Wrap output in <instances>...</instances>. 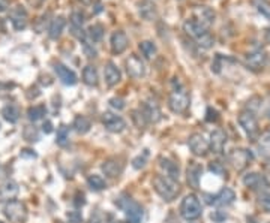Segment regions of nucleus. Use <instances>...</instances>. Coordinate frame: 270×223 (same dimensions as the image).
Here are the masks:
<instances>
[{
	"mask_svg": "<svg viewBox=\"0 0 270 223\" xmlns=\"http://www.w3.org/2000/svg\"><path fill=\"white\" fill-rule=\"evenodd\" d=\"M144 165H146V158H141V156H138V158H135V159L132 161V166H134L135 169L144 168Z\"/></svg>",
	"mask_w": 270,
	"mask_h": 223,
	"instance_id": "nucleus-45",
	"label": "nucleus"
},
{
	"mask_svg": "<svg viewBox=\"0 0 270 223\" xmlns=\"http://www.w3.org/2000/svg\"><path fill=\"white\" fill-rule=\"evenodd\" d=\"M90 223H101V220H99V216H98V214L92 216V219H90Z\"/></svg>",
	"mask_w": 270,
	"mask_h": 223,
	"instance_id": "nucleus-49",
	"label": "nucleus"
},
{
	"mask_svg": "<svg viewBox=\"0 0 270 223\" xmlns=\"http://www.w3.org/2000/svg\"><path fill=\"white\" fill-rule=\"evenodd\" d=\"M132 120H134V123L137 124V127H140V129L146 127V124L149 123L141 109H135V111H132Z\"/></svg>",
	"mask_w": 270,
	"mask_h": 223,
	"instance_id": "nucleus-38",
	"label": "nucleus"
},
{
	"mask_svg": "<svg viewBox=\"0 0 270 223\" xmlns=\"http://www.w3.org/2000/svg\"><path fill=\"white\" fill-rule=\"evenodd\" d=\"M3 214L11 223H26L27 220V207L21 201H9L3 207Z\"/></svg>",
	"mask_w": 270,
	"mask_h": 223,
	"instance_id": "nucleus-5",
	"label": "nucleus"
},
{
	"mask_svg": "<svg viewBox=\"0 0 270 223\" xmlns=\"http://www.w3.org/2000/svg\"><path fill=\"white\" fill-rule=\"evenodd\" d=\"M83 81L84 84L90 85V87H96L99 82V77H98V71L95 66L87 64L83 69Z\"/></svg>",
	"mask_w": 270,
	"mask_h": 223,
	"instance_id": "nucleus-28",
	"label": "nucleus"
},
{
	"mask_svg": "<svg viewBox=\"0 0 270 223\" xmlns=\"http://www.w3.org/2000/svg\"><path fill=\"white\" fill-rule=\"evenodd\" d=\"M203 174V166L198 162H189L186 171V180L188 184L192 189H198L200 187V179Z\"/></svg>",
	"mask_w": 270,
	"mask_h": 223,
	"instance_id": "nucleus-23",
	"label": "nucleus"
},
{
	"mask_svg": "<svg viewBox=\"0 0 270 223\" xmlns=\"http://www.w3.org/2000/svg\"><path fill=\"white\" fill-rule=\"evenodd\" d=\"M72 127H74V130L77 132V133H87L89 130H90V127H92V123L90 120L87 119V117H84V116H77L75 117V120H74V124H72Z\"/></svg>",
	"mask_w": 270,
	"mask_h": 223,
	"instance_id": "nucleus-31",
	"label": "nucleus"
},
{
	"mask_svg": "<svg viewBox=\"0 0 270 223\" xmlns=\"http://www.w3.org/2000/svg\"><path fill=\"white\" fill-rule=\"evenodd\" d=\"M239 124L251 138H254L258 133V120L252 111H242L239 114Z\"/></svg>",
	"mask_w": 270,
	"mask_h": 223,
	"instance_id": "nucleus-11",
	"label": "nucleus"
},
{
	"mask_svg": "<svg viewBox=\"0 0 270 223\" xmlns=\"http://www.w3.org/2000/svg\"><path fill=\"white\" fill-rule=\"evenodd\" d=\"M258 204L260 207L266 211V213H270V190H266V192H261L260 196H258Z\"/></svg>",
	"mask_w": 270,
	"mask_h": 223,
	"instance_id": "nucleus-39",
	"label": "nucleus"
},
{
	"mask_svg": "<svg viewBox=\"0 0 270 223\" xmlns=\"http://www.w3.org/2000/svg\"><path fill=\"white\" fill-rule=\"evenodd\" d=\"M65 26H66V20L63 17H56L48 27V36L51 39H59L62 36Z\"/></svg>",
	"mask_w": 270,
	"mask_h": 223,
	"instance_id": "nucleus-27",
	"label": "nucleus"
},
{
	"mask_svg": "<svg viewBox=\"0 0 270 223\" xmlns=\"http://www.w3.org/2000/svg\"><path fill=\"white\" fill-rule=\"evenodd\" d=\"M191 103V96L185 88H174L168 98V108L174 114H185Z\"/></svg>",
	"mask_w": 270,
	"mask_h": 223,
	"instance_id": "nucleus-3",
	"label": "nucleus"
},
{
	"mask_svg": "<svg viewBox=\"0 0 270 223\" xmlns=\"http://www.w3.org/2000/svg\"><path fill=\"white\" fill-rule=\"evenodd\" d=\"M266 63H267V53L261 48L250 53L246 57V66H248V69L254 71V72L261 71L266 66Z\"/></svg>",
	"mask_w": 270,
	"mask_h": 223,
	"instance_id": "nucleus-14",
	"label": "nucleus"
},
{
	"mask_svg": "<svg viewBox=\"0 0 270 223\" xmlns=\"http://www.w3.org/2000/svg\"><path fill=\"white\" fill-rule=\"evenodd\" d=\"M102 124L104 127L111 133H120L126 129V122L117 114L113 113H104L102 114Z\"/></svg>",
	"mask_w": 270,
	"mask_h": 223,
	"instance_id": "nucleus-12",
	"label": "nucleus"
},
{
	"mask_svg": "<svg viewBox=\"0 0 270 223\" xmlns=\"http://www.w3.org/2000/svg\"><path fill=\"white\" fill-rule=\"evenodd\" d=\"M51 130H53V129H51V123H44V132H45V133H50Z\"/></svg>",
	"mask_w": 270,
	"mask_h": 223,
	"instance_id": "nucleus-48",
	"label": "nucleus"
},
{
	"mask_svg": "<svg viewBox=\"0 0 270 223\" xmlns=\"http://www.w3.org/2000/svg\"><path fill=\"white\" fill-rule=\"evenodd\" d=\"M140 109L143 111V114H144V117L149 123H158L162 119L161 109L155 102H144Z\"/></svg>",
	"mask_w": 270,
	"mask_h": 223,
	"instance_id": "nucleus-26",
	"label": "nucleus"
},
{
	"mask_svg": "<svg viewBox=\"0 0 270 223\" xmlns=\"http://www.w3.org/2000/svg\"><path fill=\"white\" fill-rule=\"evenodd\" d=\"M258 150L261 153V156H264L266 159H270V132H264L260 138H258Z\"/></svg>",
	"mask_w": 270,
	"mask_h": 223,
	"instance_id": "nucleus-32",
	"label": "nucleus"
},
{
	"mask_svg": "<svg viewBox=\"0 0 270 223\" xmlns=\"http://www.w3.org/2000/svg\"><path fill=\"white\" fill-rule=\"evenodd\" d=\"M9 8V0H0V12H5Z\"/></svg>",
	"mask_w": 270,
	"mask_h": 223,
	"instance_id": "nucleus-47",
	"label": "nucleus"
},
{
	"mask_svg": "<svg viewBox=\"0 0 270 223\" xmlns=\"http://www.w3.org/2000/svg\"><path fill=\"white\" fill-rule=\"evenodd\" d=\"M2 116H3V119L6 120V122L9 123H17L20 120V108L17 106V105H12V103H9V105H6L3 109H2Z\"/></svg>",
	"mask_w": 270,
	"mask_h": 223,
	"instance_id": "nucleus-29",
	"label": "nucleus"
},
{
	"mask_svg": "<svg viewBox=\"0 0 270 223\" xmlns=\"http://www.w3.org/2000/svg\"><path fill=\"white\" fill-rule=\"evenodd\" d=\"M252 161H254V154L251 153L250 150H246V148H234V150L230 151L229 162L231 163V166L237 172L246 169Z\"/></svg>",
	"mask_w": 270,
	"mask_h": 223,
	"instance_id": "nucleus-6",
	"label": "nucleus"
},
{
	"mask_svg": "<svg viewBox=\"0 0 270 223\" xmlns=\"http://www.w3.org/2000/svg\"><path fill=\"white\" fill-rule=\"evenodd\" d=\"M20 189H18V184L12 180H8L0 186V203H9V201H14L15 196L18 195Z\"/></svg>",
	"mask_w": 270,
	"mask_h": 223,
	"instance_id": "nucleus-22",
	"label": "nucleus"
},
{
	"mask_svg": "<svg viewBox=\"0 0 270 223\" xmlns=\"http://www.w3.org/2000/svg\"><path fill=\"white\" fill-rule=\"evenodd\" d=\"M75 2H78L80 5H83V6H87V5H90L92 3V0H75Z\"/></svg>",
	"mask_w": 270,
	"mask_h": 223,
	"instance_id": "nucleus-50",
	"label": "nucleus"
},
{
	"mask_svg": "<svg viewBox=\"0 0 270 223\" xmlns=\"http://www.w3.org/2000/svg\"><path fill=\"white\" fill-rule=\"evenodd\" d=\"M101 169H102L107 179L114 180V179H119L122 175V172L125 169V163H123L122 158H110V159L104 161Z\"/></svg>",
	"mask_w": 270,
	"mask_h": 223,
	"instance_id": "nucleus-8",
	"label": "nucleus"
},
{
	"mask_svg": "<svg viewBox=\"0 0 270 223\" xmlns=\"http://www.w3.org/2000/svg\"><path fill=\"white\" fill-rule=\"evenodd\" d=\"M87 184H89V187H90L92 190H95V192H101V190L107 189V182H105V179L102 175H98V174L89 175V177H87Z\"/></svg>",
	"mask_w": 270,
	"mask_h": 223,
	"instance_id": "nucleus-30",
	"label": "nucleus"
},
{
	"mask_svg": "<svg viewBox=\"0 0 270 223\" xmlns=\"http://www.w3.org/2000/svg\"><path fill=\"white\" fill-rule=\"evenodd\" d=\"M209 169H210L213 174L219 175V177H224V175L227 174V169H225V166L219 162H212L210 165H209Z\"/></svg>",
	"mask_w": 270,
	"mask_h": 223,
	"instance_id": "nucleus-40",
	"label": "nucleus"
},
{
	"mask_svg": "<svg viewBox=\"0 0 270 223\" xmlns=\"http://www.w3.org/2000/svg\"><path fill=\"white\" fill-rule=\"evenodd\" d=\"M234 199H236L234 190L230 189V187H224L215 196H210V199H209L207 203L215 205V207H229V205L234 203Z\"/></svg>",
	"mask_w": 270,
	"mask_h": 223,
	"instance_id": "nucleus-17",
	"label": "nucleus"
},
{
	"mask_svg": "<svg viewBox=\"0 0 270 223\" xmlns=\"http://www.w3.org/2000/svg\"><path fill=\"white\" fill-rule=\"evenodd\" d=\"M257 8H258V12H260L261 15H264V17L270 21V3L264 2V0H260V2L257 3Z\"/></svg>",
	"mask_w": 270,
	"mask_h": 223,
	"instance_id": "nucleus-41",
	"label": "nucleus"
},
{
	"mask_svg": "<svg viewBox=\"0 0 270 223\" xmlns=\"http://www.w3.org/2000/svg\"><path fill=\"white\" fill-rule=\"evenodd\" d=\"M210 219H212L213 222L221 223L227 219V214H225L224 211H219V210H218V211H213V213L210 214Z\"/></svg>",
	"mask_w": 270,
	"mask_h": 223,
	"instance_id": "nucleus-42",
	"label": "nucleus"
},
{
	"mask_svg": "<svg viewBox=\"0 0 270 223\" xmlns=\"http://www.w3.org/2000/svg\"><path fill=\"white\" fill-rule=\"evenodd\" d=\"M104 26L102 24H99V23H96V24H93V26H90L89 29H87V36L90 38V41L93 42H99L102 39V36H104Z\"/></svg>",
	"mask_w": 270,
	"mask_h": 223,
	"instance_id": "nucleus-33",
	"label": "nucleus"
},
{
	"mask_svg": "<svg viewBox=\"0 0 270 223\" xmlns=\"http://www.w3.org/2000/svg\"><path fill=\"white\" fill-rule=\"evenodd\" d=\"M110 105L114 108V109H123L125 108V99H122V98H113V99H110Z\"/></svg>",
	"mask_w": 270,
	"mask_h": 223,
	"instance_id": "nucleus-43",
	"label": "nucleus"
},
{
	"mask_svg": "<svg viewBox=\"0 0 270 223\" xmlns=\"http://www.w3.org/2000/svg\"><path fill=\"white\" fill-rule=\"evenodd\" d=\"M126 64V72L129 77L135 78V80H140L146 75V64L144 61L141 60V57L135 56V54H131L125 61Z\"/></svg>",
	"mask_w": 270,
	"mask_h": 223,
	"instance_id": "nucleus-10",
	"label": "nucleus"
},
{
	"mask_svg": "<svg viewBox=\"0 0 270 223\" xmlns=\"http://www.w3.org/2000/svg\"><path fill=\"white\" fill-rule=\"evenodd\" d=\"M68 219L71 220V223H80L83 220V217H81V214L78 211H69L68 213Z\"/></svg>",
	"mask_w": 270,
	"mask_h": 223,
	"instance_id": "nucleus-44",
	"label": "nucleus"
},
{
	"mask_svg": "<svg viewBox=\"0 0 270 223\" xmlns=\"http://www.w3.org/2000/svg\"><path fill=\"white\" fill-rule=\"evenodd\" d=\"M116 204L123 208L128 223H141L144 217V210L140 204L132 201L131 198H126L123 201H116Z\"/></svg>",
	"mask_w": 270,
	"mask_h": 223,
	"instance_id": "nucleus-7",
	"label": "nucleus"
},
{
	"mask_svg": "<svg viewBox=\"0 0 270 223\" xmlns=\"http://www.w3.org/2000/svg\"><path fill=\"white\" fill-rule=\"evenodd\" d=\"M68 138H69V129H68V126L62 124V126L57 129V140H56V142L63 147V145L68 144Z\"/></svg>",
	"mask_w": 270,
	"mask_h": 223,
	"instance_id": "nucleus-37",
	"label": "nucleus"
},
{
	"mask_svg": "<svg viewBox=\"0 0 270 223\" xmlns=\"http://www.w3.org/2000/svg\"><path fill=\"white\" fill-rule=\"evenodd\" d=\"M45 113H47V109H45L44 105H35V106L29 108L27 117H29V120H32V122H38V120H41L42 117L45 116Z\"/></svg>",
	"mask_w": 270,
	"mask_h": 223,
	"instance_id": "nucleus-35",
	"label": "nucleus"
},
{
	"mask_svg": "<svg viewBox=\"0 0 270 223\" xmlns=\"http://www.w3.org/2000/svg\"><path fill=\"white\" fill-rule=\"evenodd\" d=\"M183 30H185V33H186L188 36H191L192 39H195L200 47H203V48H206V50H207V48H212L213 43H215V38L210 35L207 27L201 26L200 23H197V21L192 20V18L185 21Z\"/></svg>",
	"mask_w": 270,
	"mask_h": 223,
	"instance_id": "nucleus-2",
	"label": "nucleus"
},
{
	"mask_svg": "<svg viewBox=\"0 0 270 223\" xmlns=\"http://www.w3.org/2000/svg\"><path fill=\"white\" fill-rule=\"evenodd\" d=\"M210 151H213L215 154H221L224 151V147L227 144V135L224 130L216 129L212 132L210 135Z\"/></svg>",
	"mask_w": 270,
	"mask_h": 223,
	"instance_id": "nucleus-21",
	"label": "nucleus"
},
{
	"mask_svg": "<svg viewBox=\"0 0 270 223\" xmlns=\"http://www.w3.org/2000/svg\"><path fill=\"white\" fill-rule=\"evenodd\" d=\"M9 21H11V24L14 26L15 30H24L27 27V23H29L27 11L21 5H17L15 8H12L9 11Z\"/></svg>",
	"mask_w": 270,
	"mask_h": 223,
	"instance_id": "nucleus-13",
	"label": "nucleus"
},
{
	"mask_svg": "<svg viewBox=\"0 0 270 223\" xmlns=\"http://www.w3.org/2000/svg\"><path fill=\"white\" fill-rule=\"evenodd\" d=\"M188 145L191 148V151L195 154V156H200V158H204L210 151V142L201 135V133H194L189 137L188 140Z\"/></svg>",
	"mask_w": 270,
	"mask_h": 223,
	"instance_id": "nucleus-9",
	"label": "nucleus"
},
{
	"mask_svg": "<svg viewBox=\"0 0 270 223\" xmlns=\"http://www.w3.org/2000/svg\"><path fill=\"white\" fill-rule=\"evenodd\" d=\"M110 43H111V51L114 54H123L129 45V39L126 36L125 32L122 30H117L111 35V39H110Z\"/></svg>",
	"mask_w": 270,
	"mask_h": 223,
	"instance_id": "nucleus-19",
	"label": "nucleus"
},
{
	"mask_svg": "<svg viewBox=\"0 0 270 223\" xmlns=\"http://www.w3.org/2000/svg\"><path fill=\"white\" fill-rule=\"evenodd\" d=\"M152 186L155 192L167 203L174 201L180 195V184L179 180L170 179L167 175H155L152 180Z\"/></svg>",
	"mask_w": 270,
	"mask_h": 223,
	"instance_id": "nucleus-1",
	"label": "nucleus"
},
{
	"mask_svg": "<svg viewBox=\"0 0 270 223\" xmlns=\"http://www.w3.org/2000/svg\"><path fill=\"white\" fill-rule=\"evenodd\" d=\"M138 48H140V51H141L143 57L147 59V60L153 59V57H155V54H156V45H155L153 42H150V41L140 42Z\"/></svg>",
	"mask_w": 270,
	"mask_h": 223,
	"instance_id": "nucleus-34",
	"label": "nucleus"
},
{
	"mask_svg": "<svg viewBox=\"0 0 270 223\" xmlns=\"http://www.w3.org/2000/svg\"><path fill=\"white\" fill-rule=\"evenodd\" d=\"M138 15L146 21H155L158 17V6L152 0H143L138 3Z\"/></svg>",
	"mask_w": 270,
	"mask_h": 223,
	"instance_id": "nucleus-24",
	"label": "nucleus"
},
{
	"mask_svg": "<svg viewBox=\"0 0 270 223\" xmlns=\"http://www.w3.org/2000/svg\"><path fill=\"white\" fill-rule=\"evenodd\" d=\"M159 165H161V168L165 172L164 175L170 177V179H174V180H179V177H180V168H179V165L174 162L173 159L161 156L159 158Z\"/></svg>",
	"mask_w": 270,
	"mask_h": 223,
	"instance_id": "nucleus-25",
	"label": "nucleus"
},
{
	"mask_svg": "<svg viewBox=\"0 0 270 223\" xmlns=\"http://www.w3.org/2000/svg\"><path fill=\"white\" fill-rule=\"evenodd\" d=\"M54 72H56L57 78H59L65 85H74V84H77V81H78L77 74H75L72 69H69L66 64L60 63V61L54 63Z\"/></svg>",
	"mask_w": 270,
	"mask_h": 223,
	"instance_id": "nucleus-18",
	"label": "nucleus"
},
{
	"mask_svg": "<svg viewBox=\"0 0 270 223\" xmlns=\"http://www.w3.org/2000/svg\"><path fill=\"white\" fill-rule=\"evenodd\" d=\"M219 117H218V113L213 109V108H209L207 109V117H206V120L207 122H216Z\"/></svg>",
	"mask_w": 270,
	"mask_h": 223,
	"instance_id": "nucleus-46",
	"label": "nucleus"
},
{
	"mask_svg": "<svg viewBox=\"0 0 270 223\" xmlns=\"http://www.w3.org/2000/svg\"><path fill=\"white\" fill-rule=\"evenodd\" d=\"M243 184H245L246 187L252 189V190H257L258 193L269 190V183H267V180H266L261 174H257V172L246 174V175L243 177Z\"/></svg>",
	"mask_w": 270,
	"mask_h": 223,
	"instance_id": "nucleus-16",
	"label": "nucleus"
},
{
	"mask_svg": "<svg viewBox=\"0 0 270 223\" xmlns=\"http://www.w3.org/2000/svg\"><path fill=\"white\" fill-rule=\"evenodd\" d=\"M23 137H24V140H26V141L35 142V141H38L39 133H38V130H36V127H35V126H26V127H24V130H23Z\"/></svg>",
	"mask_w": 270,
	"mask_h": 223,
	"instance_id": "nucleus-36",
	"label": "nucleus"
},
{
	"mask_svg": "<svg viewBox=\"0 0 270 223\" xmlns=\"http://www.w3.org/2000/svg\"><path fill=\"white\" fill-rule=\"evenodd\" d=\"M104 80L108 87L117 85L122 80V72L113 61H108L104 66Z\"/></svg>",
	"mask_w": 270,
	"mask_h": 223,
	"instance_id": "nucleus-20",
	"label": "nucleus"
},
{
	"mask_svg": "<svg viewBox=\"0 0 270 223\" xmlns=\"http://www.w3.org/2000/svg\"><path fill=\"white\" fill-rule=\"evenodd\" d=\"M192 20L210 29V26L215 23V12L209 6H195L192 11Z\"/></svg>",
	"mask_w": 270,
	"mask_h": 223,
	"instance_id": "nucleus-15",
	"label": "nucleus"
},
{
	"mask_svg": "<svg viewBox=\"0 0 270 223\" xmlns=\"http://www.w3.org/2000/svg\"><path fill=\"white\" fill-rule=\"evenodd\" d=\"M203 213V208H201V204L200 199L194 195V193H189L183 198V201L180 204V214L183 219L186 220H197Z\"/></svg>",
	"mask_w": 270,
	"mask_h": 223,
	"instance_id": "nucleus-4",
	"label": "nucleus"
}]
</instances>
